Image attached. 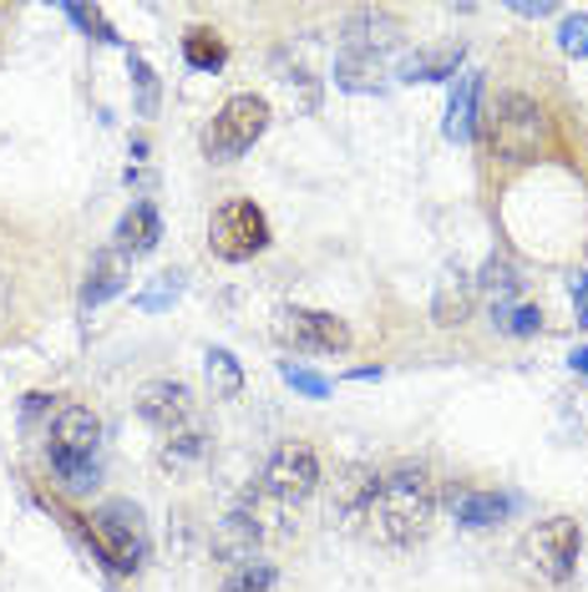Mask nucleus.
I'll use <instances>...</instances> for the list:
<instances>
[{
    "mask_svg": "<svg viewBox=\"0 0 588 592\" xmlns=\"http://www.w3.org/2000/svg\"><path fill=\"white\" fill-rule=\"evenodd\" d=\"M558 46H564L568 57H588V16H564V26H558Z\"/></svg>",
    "mask_w": 588,
    "mask_h": 592,
    "instance_id": "25",
    "label": "nucleus"
},
{
    "mask_svg": "<svg viewBox=\"0 0 588 592\" xmlns=\"http://www.w3.org/2000/svg\"><path fill=\"white\" fill-rule=\"evenodd\" d=\"M87 536L112 572H138L148 562V532H142V512L132 501H102Z\"/></svg>",
    "mask_w": 588,
    "mask_h": 592,
    "instance_id": "4",
    "label": "nucleus"
},
{
    "mask_svg": "<svg viewBox=\"0 0 588 592\" xmlns=\"http://www.w3.org/2000/svg\"><path fill=\"white\" fill-rule=\"evenodd\" d=\"M208 249L223 263H243L269 249V218L255 198H229L208 218Z\"/></svg>",
    "mask_w": 588,
    "mask_h": 592,
    "instance_id": "5",
    "label": "nucleus"
},
{
    "mask_svg": "<svg viewBox=\"0 0 588 592\" xmlns=\"http://www.w3.org/2000/svg\"><path fill=\"white\" fill-rule=\"evenodd\" d=\"M346 41H350L346 51H366V57L381 61L386 46L401 41V21H396L391 11H356L346 26Z\"/></svg>",
    "mask_w": 588,
    "mask_h": 592,
    "instance_id": "12",
    "label": "nucleus"
},
{
    "mask_svg": "<svg viewBox=\"0 0 588 592\" xmlns=\"http://www.w3.org/2000/svg\"><path fill=\"white\" fill-rule=\"evenodd\" d=\"M574 370H584V375H588V350H578V354H574Z\"/></svg>",
    "mask_w": 588,
    "mask_h": 592,
    "instance_id": "31",
    "label": "nucleus"
},
{
    "mask_svg": "<svg viewBox=\"0 0 588 592\" xmlns=\"http://www.w3.org/2000/svg\"><path fill=\"white\" fill-rule=\"evenodd\" d=\"M208 385H213V395H223V400H233L243 390V370L229 350H208Z\"/></svg>",
    "mask_w": 588,
    "mask_h": 592,
    "instance_id": "22",
    "label": "nucleus"
},
{
    "mask_svg": "<svg viewBox=\"0 0 588 592\" xmlns=\"http://www.w3.org/2000/svg\"><path fill=\"white\" fill-rule=\"evenodd\" d=\"M376 486H381V471H366V466H356V471H346V481L335 486V506H340V516H366V506H370V496H376Z\"/></svg>",
    "mask_w": 588,
    "mask_h": 592,
    "instance_id": "16",
    "label": "nucleus"
},
{
    "mask_svg": "<svg viewBox=\"0 0 588 592\" xmlns=\"http://www.w3.org/2000/svg\"><path fill=\"white\" fill-rule=\"evenodd\" d=\"M360 522L370 526V536L386 546H411L431 532L437 522V481H431L427 466H416V461H401L381 476L376 496H370L366 516Z\"/></svg>",
    "mask_w": 588,
    "mask_h": 592,
    "instance_id": "1",
    "label": "nucleus"
},
{
    "mask_svg": "<svg viewBox=\"0 0 588 592\" xmlns=\"http://www.w3.org/2000/svg\"><path fill=\"white\" fill-rule=\"evenodd\" d=\"M128 273H132L128 253L102 249L92 259V269H87V284H81V309H97V304H107L112 294H122V289H128Z\"/></svg>",
    "mask_w": 588,
    "mask_h": 592,
    "instance_id": "11",
    "label": "nucleus"
},
{
    "mask_svg": "<svg viewBox=\"0 0 588 592\" xmlns=\"http://www.w3.org/2000/svg\"><path fill=\"white\" fill-rule=\"evenodd\" d=\"M285 380H289L295 390H305L310 400H325V395H330V380L315 375V370H305V364H285Z\"/></svg>",
    "mask_w": 588,
    "mask_h": 592,
    "instance_id": "28",
    "label": "nucleus"
},
{
    "mask_svg": "<svg viewBox=\"0 0 588 592\" xmlns=\"http://www.w3.org/2000/svg\"><path fill=\"white\" fill-rule=\"evenodd\" d=\"M315 486H320V455L305 441H285L259 471V496H269L275 506H295L315 496Z\"/></svg>",
    "mask_w": 588,
    "mask_h": 592,
    "instance_id": "6",
    "label": "nucleus"
},
{
    "mask_svg": "<svg viewBox=\"0 0 588 592\" xmlns=\"http://www.w3.org/2000/svg\"><path fill=\"white\" fill-rule=\"evenodd\" d=\"M162 239V218L152 203H132L128 213H122V223H117V253H128V259H142V253H152Z\"/></svg>",
    "mask_w": 588,
    "mask_h": 592,
    "instance_id": "13",
    "label": "nucleus"
},
{
    "mask_svg": "<svg viewBox=\"0 0 588 592\" xmlns=\"http://www.w3.org/2000/svg\"><path fill=\"white\" fill-rule=\"evenodd\" d=\"M487 127H492V152L497 162H508V168H522V162L538 158L542 148V107L532 102L528 91H502L487 112Z\"/></svg>",
    "mask_w": 588,
    "mask_h": 592,
    "instance_id": "2",
    "label": "nucleus"
},
{
    "mask_svg": "<svg viewBox=\"0 0 588 592\" xmlns=\"http://www.w3.org/2000/svg\"><path fill=\"white\" fill-rule=\"evenodd\" d=\"M275 588V568L259 558L229 562V578H223V592H269Z\"/></svg>",
    "mask_w": 588,
    "mask_h": 592,
    "instance_id": "21",
    "label": "nucleus"
},
{
    "mask_svg": "<svg viewBox=\"0 0 588 592\" xmlns=\"http://www.w3.org/2000/svg\"><path fill=\"white\" fill-rule=\"evenodd\" d=\"M132 81H138V112L152 117V112H158V77L148 71V61L132 57Z\"/></svg>",
    "mask_w": 588,
    "mask_h": 592,
    "instance_id": "26",
    "label": "nucleus"
},
{
    "mask_svg": "<svg viewBox=\"0 0 588 592\" xmlns=\"http://www.w3.org/2000/svg\"><path fill=\"white\" fill-rule=\"evenodd\" d=\"M178 289H183V279H178V273H158V284L142 294V309H162L168 299H178Z\"/></svg>",
    "mask_w": 588,
    "mask_h": 592,
    "instance_id": "29",
    "label": "nucleus"
},
{
    "mask_svg": "<svg viewBox=\"0 0 588 592\" xmlns=\"http://www.w3.org/2000/svg\"><path fill=\"white\" fill-rule=\"evenodd\" d=\"M57 466V476H61V486L67 491H92L97 486V461H51Z\"/></svg>",
    "mask_w": 588,
    "mask_h": 592,
    "instance_id": "24",
    "label": "nucleus"
},
{
    "mask_svg": "<svg viewBox=\"0 0 588 592\" xmlns=\"http://www.w3.org/2000/svg\"><path fill=\"white\" fill-rule=\"evenodd\" d=\"M497 324H502L508 334H538L542 314H538V309H528V304H522V309H497Z\"/></svg>",
    "mask_w": 588,
    "mask_h": 592,
    "instance_id": "27",
    "label": "nucleus"
},
{
    "mask_svg": "<svg viewBox=\"0 0 588 592\" xmlns=\"http://www.w3.org/2000/svg\"><path fill=\"white\" fill-rule=\"evenodd\" d=\"M477 289L497 294V304H502V299L518 294V269H512L508 259H487V263H482V279H477Z\"/></svg>",
    "mask_w": 588,
    "mask_h": 592,
    "instance_id": "23",
    "label": "nucleus"
},
{
    "mask_svg": "<svg viewBox=\"0 0 588 592\" xmlns=\"http://www.w3.org/2000/svg\"><path fill=\"white\" fill-rule=\"evenodd\" d=\"M574 304H578V324L588 319V273L584 279H574Z\"/></svg>",
    "mask_w": 588,
    "mask_h": 592,
    "instance_id": "30",
    "label": "nucleus"
},
{
    "mask_svg": "<svg viewBox=\"0 0 588 592\" xmlns=\"http://www.w3.org/2000/svg\"><path fill=\"white\" fill-rule=\"evenodd\" d=\"M522 552H528V562L538 568V578L564 588L578 568V552H584V526H578L574 516H548V522H538L528 532Z\"/></svg>",
    "mask_w": 588,
    "mask_h": 592,
    "instance_id": "7",
    "label": "nucleus"
},
{
    "mask_svg": "<svg viewBox=\"0 0 588 592\" xmlns=\"http://www.w3.org/2000/svg\"><path fill=\"white\" fill-rule=\"evenodd\" d=\"M376 77H381V61L366 57V51H346V57L335 61V81H340L346 91H370Z\"/></svg>",
    "mask_w": 588,
    "mask_h": 592,
    "instance_id": "20",
    "label": "nucleus"
},
{
    "mask_svg": "<svg viewBox=\"0 0 588 592\" xmlns=\"http://www.w3.org/2000/svg\"><path fill=\"white\" fill-rule=\"evenodd\" d=\"M502 516H508V496H497V491H467V496L457 501V522L472 526V532L497 526Z\"/></svg>",
    "mask_w": 588,
    "mask_h": 592,
    "instance_id": "18",
    "label": "nucleus"
},
{
    "mask_svg": "<svg viewBox=\"0 0 588 592\" xmlns=\"http://www.w3.org/2000/svg\"><path fill=\"white\" fill-rule=\"evenodd\" d=\"M97 441H102V421L87 405H61L57 421L47 431L51 461H97Z\"/></svg>",
    "mask_w": 588,
    "mask_h": 592,
    "instance_id": "10",
    "label": "nucleus"
},
{
    "mask_svg": "<svg viewBox=\"0 0 588 592\" xmlns=\"http://www.w3.org/2000/svg\"><path fill=\"white\" fill-rule=\"evenodd\" d=\"M279 334L305 354H346L350 350L346 319L325 314V309H285V314H279Z\"/></svg>",
    "mask_w": 588,
    "mask_h": 592,
    "instance_id": "8",
    "label": "nucleus"
},
{
    "mask_svg": "<svg viewBox=\"0 0 588 592\" xmlns=\"http://www.w3.org/2000/svg\"><path fill=\"white\" fill-rule=\"evenodd\" d=\"M461 71V46H441V51H416L401 61V81H447Z\"/></svg>",
    "mask_w": 588,
    "mask_h": 592,
    "instance_id": "15",
    "label": "nucleus"
},
{
    "mask_svg": "<svg viewBox=\"0 0 588 592\" xmlns=\"http://www.w3.org/2000/svg\"><path fill=\"white\" fill-rule=\"evenodd\" d=\"M269 132V102L255 91H239L219 107V117L203 127V158L213 162H239Z\"/></svg>",
    "mask_w": 588,
    "mask_h": 592,
    "instance_id": "3",
    "label": "nucleus"
},
{
    "mask_svg": "<svg viewBox=\"0 0 588 592\" xmlns=\"http://www.w3.org/2000/svg\"><path fill=\"white\" fill-rule=\"evenodd\" d=\"M138 415L158 435L173 441V435L193 431V395H188V385H178V380H148V385L138 390Z\"/></svg>",
    "mask_w": 588,
    "mask_h": 592,
    "instance_id": "9",
    "label": "nucleus"
},
{
    "mask_svg": "<svg viewBox=\"0 0 588 592\" xmlns=\"http://www.w3.org/2000/svg\"><path fill=\"white\" fill-rule=\"evenodd\" d=\"M477 91H482V77H477V71H461L457 91H451V107H447V137H451V142H472V132H477Z\"/></svg>",
    "mask_w": 588,
    "mask_h": 592,
    "instance_id": "14",
    "label": "nucleus"
},
{
    "mask_svg": "<svg viewBox=\"0 0 588 592\" xmlns=\"http://www.w3.org/2000/svg\"><path fill=\"white\" fill-rule=\"evenodd\" d=\"M183 57H188V67H198V71H219L223 61H229V51H223V41L208 26H193V31L183 36Z\"/></svg>",
    "mask_w": 588,
    "mask_h": 592,
    "instance_id": "19",
    "label": "nucleus"
},
{
    "mask_svg": "<svg viewBox=\"0 0 588 592\" xmlns=\"http://www.w3.org/2000/svg\"><path fill=\"white\" fill-rule=\"evenodd\" d=\"M472 294H477V284L472 279H441V289H437V299H431V314H437V324H461V319L472 314Z\"/></svg>",
    "mask_w": 588,
    "mask_h": 592,
    "instance_id": "17",
    "label": "nucleus"
}]
</instances>
